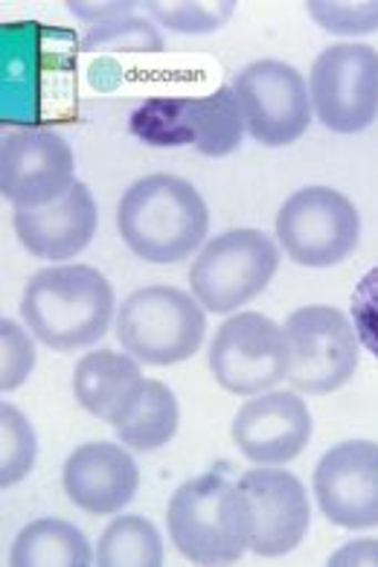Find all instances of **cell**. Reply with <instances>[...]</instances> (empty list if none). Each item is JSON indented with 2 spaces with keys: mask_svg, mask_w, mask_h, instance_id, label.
<instances>
[{
  "mask_svg": "<svg viewBox=\"0 0 378 567\" xmlns=\"http://www.w3.org/2000/svg\"><path fill=\"white\" fill-rule=\"evenodd\" d=\"M170 538L195 565H233L251 550L254 518L239 481L210 472L181 483L166 509Z\"/></svg>",
  "mask_w": 378,
  "mask_h": 567,
  "instance_id": "cell-3",
  "label": "cell"
},
{
  "mask_svg": "<svg viewBox=\"0 0 378 567\" xmlns=\"http://www.w3.org/2000/svg\"><path fill=\"white\" fill-rule=\"evenodd\" d=\"M315 495L338 527H378V443L347 440L326 451L315 468Z\"/></svg>",
  "mask_w": 378,
  "mask_h": 567,
  "instance_id": "cell-13",
  "label": "cell"
},
{
  "mask_svg": "<svg viewBox=\"0 0 378 567\" xmlns=\"http://www.w3.org/2000/svg\"><path fill=\"white\" fill-rule=\"evenodd\" d=\"M0 341H3V370H0V390L21 388L35 367V347L30 334L18 327L16 320H0Z\"/></svg>",
  "mask_w": 378,
  "mask_h": 567,
  "instance_id": "cell-26",
  "label": "cell"
},
{
  "mask_svg": "<svg viewBox=\"0 0 378 567\" xmlns=\"http://www.w3.org/2000/svg\"><path fill=\"white\" fill-rule=\"evenodd\" d=\"M68 7L73 16H79L91 27H100L109 24V21H116V18L132 16V9L137 7V3H73V0H70Z\"/></svg>",
  "mask_w": 378,
  "mask_h": 567,
  "instance_id": "cell-28",
  "label": "cell"
},
{
  "mask_svg": "<svg viewBox=\"0 0 378 567\" xmlns=\"http://www.w3.org/2000/svg\"><path fill=\"white\" fill-rule=\"evenodd\" d=\"M85 50H111V53H161L163 39L143 18L125 16L93 27L82 41Z\"/></svg>",
  "mask_w": 378,
  "mask_h": 567,
  "instance_id": "cell-23",
  "label": "cell"
},
{
  "mask_svg": "<svg viewBox=\"0 0 378 567\" xmlns=\"http://www.w3.org/2000/svg\"><path fill=\"white\" fill-rule=\"evenodd\" d=\"M149 12L175 32H213L233 16L236 0H224V3H161V0H149Z\"/></svg>",
  "mask_w": 378,
  "mask_h": 567,
  "instance_id": "cell-24",
  "label": "cell"
},
{
  "mask_svg": "<svg viewBox=\"0 0 378 567\" xmlns=\"http://www.w3.org/2000/svg\"><path fill=\"white\" fill-rule=\"evenodd\" d=\"M353 320L358 341L378 358V265L358 280L353 295Z\"/></svg>",
  "mask_w": 378,
  "mask_h": 567,
  "instance_id": "cell-27",
  "label": "cell"
},
{
  "mask_svg": "<svg viewBox=\"0 0 378 567\" xmlns=\"http://www.w3.org/2000/svg\"><path fill=\"white\" fill-rule=\"evenodd\" d=\"M309 91L329 132H364L378 114V53L370 44H333L315 59Z\"/></svg>",
  "mask_w": 378,
  "mask_h": 567,
  "instance_id": "cell-10",
  "label": "cell"
},
{
  "mask_svg": "<svg viewBox=\"0 0 378 567\" xmlns=\"http://www.w3.org/2000/svg\"><path fill=\"white\" fill-rule=\"evenodd\" d=\"M100 565H143L155 567L163 561V542L155 524L140 515H123L109 524L102 533L100 550H96Z\"/></svg>",
  "mask_w": 378,
  "mask_h": 567,
  "instance_id": "cell-21",
  "label": "cell"
},
{
  "mask_svg": "<svg viewBox=\"0 0 378 567\" xmlns=\"http://www.w3.org/2000/svg\"><path fill=\"white\" fill-rule=\"evenodd\" d=\"M178 420L181 413L175 393L163 381L146 379L111 427L129 449L155 451L175 436Z\"/></svg>",
  "mask_w": 378,
  "mask_h": 567,
  "instance_id": "cell-19",
  "label": "cell"
},
{
  "mask_svg": "<svg viewBox=\"0 0 378 567\" xmlns=\"http://www.w3.org/2000/svg\"><path fill=\"white\" fill-rule=\"evenodd\" d=\"M114 288L91 265H55L32 274L21 297V318L50 350L91 347L109 332Z\"/></svg>",
  "mask_w": 378,
  "mask_h": 567,
  "instance_id": "cell-1",
  "label": "cell"
},
{
  "mask_svg": "<svg viewBox=\"0 0 378 567\" xmlns=\"http://www.w3.org/2000/svg\"><path fill=\"white\" fill-rule=\"evenodd\" d=\"M140 486L134 457L116 443L79 445L64 463V492L91 515L120 513Z\"/></svg>",
  "mask_w": 378,
  "mask_h": 567,
  "instance_id": "cell-16",
  "label": "cell"
},
{
  "mask_svg": "<svg viewBox=\"0 0 378 567\" xmlns=\"http://www.w3.org/2000/svg\"><path fill=\"white\" fill-rule=\"evenodd\" d=\"M0 436H3V457H0V486H16L35 466L39 440L30 420L18 408L3 402L0 408Z\"/></svg>",
  "mask_w": 378,
  "mask_h": 567,
  "instance_id": "cell-22",
  "label": "cell"
},
{
  "mask_svg": "<svg viewBox=\"0 0 378 567\" xmlns=\"http://www.w3.org/2000/svg\"><path fill=\"white\" fill-rule=\"evenodd\" d=\"M207 332L204 306L172 286L134 291L116 318V341L143 364H181L201 350Z\"/></svg>",
  "mask_w": 378,
  "mask_h": 567,
  "instance_id": "cell-5",
  "label": "cell"
},
{
  "mask_svg": "<svg viewBox=\"0 0 378 567\" xmlns=\"http://www.w3.org/2000/svg\"><path fill=\"white\" fill-rule=\"evenodd\" d=\"M333 565H378V542L361 538L356 544H347L344 550L335 553Z\"/></svg>",
  "mask_w": 378,
  "mask_h": 567,
  "instance_id": "cell-29",
  "label": "cell"
},
{
  "mask_svg": "<svg viewBox=\"0 0 378 567\" xmlns=\"http://www.w3.org/2000/svg\"><path fill=\"white\" fill-rule=\"evenodd\" d=\"M239 486L251 504L254 538L251 550L265 559H277L297 550L309 533V495L292 472L279 468H251L239 477Z\"/></svg>",
  "mask_w": 378,
  "mask_h": 567,
  "instance_id": "cell-14",
  "label": "cell"
},
{
  "mask_svg": "<svg viewBox=\"0 0 378 567\" xmlns=\"http://www.w3.org/2000/svg\"><path fill=\"white\" fill-rule=\"evenodd\" d=\"M143 381L146 379L140 373L134 355L96 350L82 355L73 370V393L88 413L114 425V420L123 413L125 404L132 402Z\"/></svg>",
  "mask_w": 378,
  "mask_h": 567,
  "instance_id": "cell-18",
  "label": "cell"
},
{
  "mask_svg": "<svg viewBox=\"0 0 378 567\" xmlns=\"http://www.w3.org/2000/svg\"><path fill=\"white\" fill-rule=\"evenodd\" d=\"M292 367L288 381L300 393H333L358 370V334L333 306H306L286 320Z\"/></svg>",
  "mask_w": 378,
  "mask_h": 567,
  "instance_id": "cell-8",
  "label": "cell"
},
{
  "mask_svg": "<svg viewBox=\"0 0 378 567\" xmlns=\"http://www.w3.org/2000/svg\"><path fill=\"white\" fill-rule=\"evenodd\" d=\"M279 250L263 230H227L204 245L190 268V286L204 309L227 315L263 295L274 280Z\"/></svg>",
  "mask_w": 378,
  "mask_h": 567,
  "instance_id": "cell-6",
  "label": "cell"
},
{
  "mask_svg": "<svg viewBox=\"0 0 378 567\" xmlns=\"http://www.w3.org/2000/svg\"><path fill=\"white\" fill-rule=\"evenodd\" d=\"M306 7L317 24L329 32H338V35H364V32L378 30V0H367V3L311 0Z\"/></svg>",
  "mask_w": 378,
  "mask_h": 567,
  "instance_id": "cell-25",
  "label": "cell"
},
{
  "mask_svg": "<svg viewBox=\"0 0 378 567\" xmlns=\"http://www.w3.org/2000/svg\"><path fill=\"white\" fill-rule=\"evenodd\" d=\"M129 123L146 146H193L207 157L236 152L247 128L233 87H218L207 96H152L134 109Z\"/></svg>",
  "mask_w": 378,
  "mask_h": 567,
  "instance_id": "cell-4",
  "label": "cell"
},
{
  "mask_svg": "<svg viewBox=\"0 0 378 567\" xmlns=\"http://www.w3.org/2000/svg\"><path fill=\"white\" fill-rule=\"evenodd\" d=\"M277 239L303 268H333L358 248L361 216L338 189L306 187L279 207Z\"/></svg>",
  "mask_w": 378,
  "mask_h": 567,
  "instance_id": "cell-7",
  "label": "cell"
},
{
  "mask_svg": "<svg viewBox=\"0 0 378 567\" xmlns=\"http://www.w3.org/2000/svg\"><path fill=\"white\" fill-rule=\"evenodd\" d=\"M210 213L198 189L175 175H149L125 189L116 230L140 259L181 262L207 239Z\"/></svg>",
  "mask_w": 378,
  "mask_h": 567,
  "instance_id": "cell-2",
  "label": "cell"
},
{
  "mask_svg": "<svg viewBox=\"0 0 378 567\" xmlns=\"http://www.w3.org/2000/svg\"><path fill=\"white\" fill-rule=\"evenodd\" d=\"M286 329L265 315L242 311L224 320L210 347V370L224 390L236 396H256L288 379Z\"/></svg>",
  "mask_w": 378,
  "mask_h": 567,
  "instance_id": "cell-9",
  "label": "cell"
},
{
  "mask_svg": "<svg viewBox=\"0 0 378 567\" xmlns=\"http://www.w3.org/2000/svg\"><path fill=\"white\" fill-rule=\"evenodd\" d=\"M96 204H93L91 189L76 181L64 198H59L50 207L39 210H21L16 207L12 225L21 239V245L32 257L64 262L91 245L96 234Z\"/></svg>",
  "mask_w": 378,
  "mask_h": 567,
  "instance_id": "cell-17",
  "label": "cell"
},
{
  "mask_svg": "<svg viewBox=\"0 0 378 567\" xmlns=\"http://www.w3.org/2000/svg\"><path fill=\"white\" fill-rule=\"evenodd\" d=\"M311 440V413L297 393L274 390L251 399L233 420V443L259 466H279Z\"/></svg>",
  "mask_w": 378,
  "mask_h": 567,
  "instance_id": "cell-15",
  "label": "cell"
},
{
  "mask_svg": "<svg viewBox=\"0 0 378 567\" xmlns=\"http://www.w3.org/2000/svg\"><path fill=\"white\" fill-rule=\"evenodd\" d=\"M93 553L85 533L62 518H39L18 533L9 565H91Z\"/></svg>",
  "mask_w": 378,
  "mask_h": 567,
  "instance_id": "cell-20",
  "label": "cell"
},
{
  "mask_svg": "<svg viewBox=\"0 0 378 567\" xmlns=\"http://www.w3.org/2000/svg\"><path fill=\"white\" fill-rule=\"evenodd\" d=\"M76 184L73 148L50 128H16L0 143V193L21 210L50 207Z\"/></svg>",
  "mask_w": 378,
  "mask_h": 567,
  "instance_id": "cell-12",
  "label": "cell"
},
{
  "mask_svg": "<svg viewBox=\"0 0 378 567\" xmlns=\"http://www.w3.org/2000/svg\"><path fill=\"white\" fill-rule=\"evenodd\" d=\"M247 132L263 146H288L306 134L311 120L309 87L300 71L277 59L247 64L233 82Z\"/></svg>",
  "mask_w": 378,
  "mask_h": 567,
  "instance_id": "cell-11",
  "label": "cell"
}]
</instances>
